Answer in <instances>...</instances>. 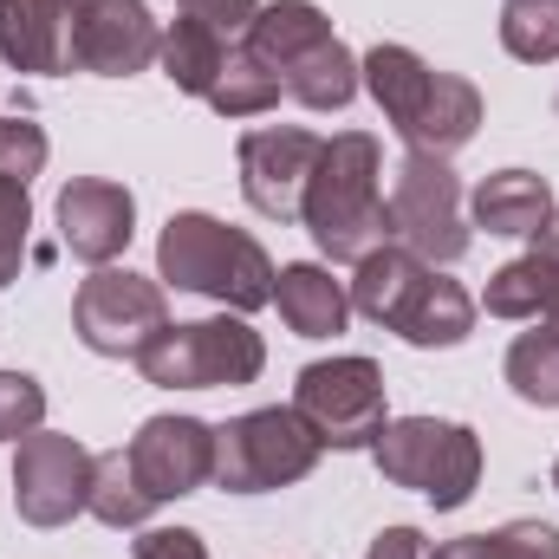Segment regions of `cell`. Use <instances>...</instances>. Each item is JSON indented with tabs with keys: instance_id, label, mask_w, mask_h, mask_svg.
I'll return each instance as SVG.
<instances>
[{
	"instance_id": "31",
	"label": "cell",
	"mask_w": 559,
	"mask_h": 559,
	"mask_svg": "<svg viewBox=\"0 0 559 559\" xmlns=\"http://www.w3.org/2000/svg\"><path fill=\"white\" fill-rule=\"evenodd\" d=\"M46 131L33 118H0V176L7 182H33L46 169Z\"/></svg>"
},
{
	"instance_id": "26",
	"label": "cell",
	"mask_w": 559,
	"mask_h": 559,
	"mask_svg": "<svg viewBox=\"0 0 559 559\" xmlns=\"http://www.w3.org/2000/svg\"><path fill=\"white\" fill-rule=\"evenodd\" d=\"M280 98V79L248 52V46H228V66H222V79L209 85V105L222 111V118H267Z\"/></svg>"
},
{
	"instance_id": "7",
	"label": "cell",
	"mask_w": 559,
	"mask_h": 559,
	"mask_svg": "<svg viewBox=\"0 0 559 559\" xmlns=\"http://www.w3.org/2000/svg\"><path fill=\"white\" fill-rule=\"evenodd\" d=\"M391 241H404L417 261L449 267L468 254V215H462V176L449 169V156L404 150L397 176H391Z\"/></svg>"
},
{
	"instance_id": "20",
	"label": "cell",
	"mask_w": 559,
	"mask_h": 559,
	"mask_svg": "<svg viewBox=\"0 0 559 559\" xmlns=\"http://www.w3.org/2000/svg\"><path fill=\"white\" fill-rule=\"evenodd\" d=\"M358 79H365V92L378 98V111L391 118V131L404 138V131H411V118L423 111V98H429L436 66L417 59L411 46H371V52L358 59Z\"/></svg>"
},
{
	"instance_id": "3",
	"label": "cell",
	"mask_w": 559,
	"mask_h": 559,
	"mask_svg": "<svg viewBox=\"0 0 559 559\" xmlns=\"http://www.w3.org/2000/svg\"><path fill=\"white\" fill-rule=\"evenodd\" d=\"M131 365L156 391H235L267 371V345L241 312H215V319L163 325Z\"/></svg>"
},
{
	"instance_id": "19",
	"label": "cell",
	"mask_w": 559,
	"mask_h": 559,
	"mask_svg": "<svg viewBox=\"0 0 559 559\" xmlns=\"http://www.w3.org/2000/svg\"><path fill=\"white\" fill-rule=\"evenodd\" d=\"M325 39H332V20H325L312 0H274V7H261V13L248 20V33H241V46H248L274 79L293 59H306L312 46H325Z\"/></svg>"
},
{
	"instance_id": "38",
	"label": "cell",
	"mask_w": 559,
	"mask_h": 559,
	"mask_svg": "<svg viewBox=\"0 0 559 559\" xmlns=\"http://www.w3.org/2000/svg\"><path fill=\"white\" fill-rule=\"evenodd\" d=\"M554 111H559V98H554Z\"/></svg>"
},
{
	"instance_id": "6",
	"label": "cell",
	"mask_w": 559,
	"mask_h": 559,
	"mask_svg": "<svg viewBox=\"0 0 559 559\" xmlns=\"http://www.w3.org/2000/svg\"><path fill=\"white\" fill-rule=\"evenodd\" d=\"M293 411L306 417V429L319 436V449H338V455H371V442L384 436L391 404H384V371L371 358H319L299 371L293 384Z\"/></svg>"
},
{
	"instance_id": "9",
	"label": "cell",
	"mask_w": 559,
	"mask_h": 559,
	"mask_svg": "<svg viewBox=\"0 0 559 559\" xmlns=\"http://www.w3.org/2000/svg\"><path fill=\"white\" fill-rule=\"evenodd\" d=\"M92 495V449L79 436L59 429H33L26 442H13V508L26 527H66L72 514H85Z\"/></svg>"
},
{
	"instance_id": "34",
	"label": "cell",
	"mask_w": 559,
	"mask_h": 559,
	"mask_svg": "<svg viewBox=\"0 0 559 559\" xmlns=\"http://www.w3.org/2000/svg\"><path fill=\"white\" fill-rule=\"evenodd\" d=\"M182 13H195V20H209L215 33H248V20L261 13V0H176Z\"/></svg>"
},
{
	"instance_id": "25",
	"label": "cell",
	"mask_w": 559,
	"mask_h": 559,
	"mask_svg": "<svg viewBox=\"0 0 559 559\" xmlns=\"http://www.w3.org/2000/svg\"><path fill=\"white\" fill-rule=\"evenodd\" d=\"M85 514L92 521H105V527H143L150 514H156V501L143 495L138 468H131V455L124 449H98L92 455V495H85Z\"/></svg>"
},
{
	"instance_id": "37",
	"label": "cell",
	"mask_w": 559,
	"mask_h": 559,
	"mask_svg": "<svg viewBox=\"0 0 559 559\" xmlns=\"http://www.w3.org/2000/svg\"><path fill=\"white\" fill-rule=\"evenodd\" d=\"M554 488H559V462H554Z\"/></svg>"
},
{
	"instance_id": "11",
	"label": "cell",
	"mask_w": 559,
	"mask_h": 559,
	"mask_svg": "<svg viewBox=\"0 0 559 559\" xmlns=\"http://www.w3.org/2000/svg\"><path fill=\"white\" fill-rule=\"evenodd\" d=\"M156 52H163V26L143 0H85L66 39V66L98 79H131L156 66Z\"/></svg>"
},
{
	"instance_id": "14",
	"label": "cell",
	"mask_w": 559,
	"mask_h": 559,
	"mask_svg": "<svg viewBox=\"0 0 559 559\" xmlns=\"http://www.w3.org/2000/svg\"><path fill=\"white\" fill-rule=\"evenodd\" d=\"M554 189H547V176H534V169H495V176H481V189H475V202H468V215H475V228H488V235H501V241H534L547 222H554Z\"/></svg>"
},
{
	"instance_id": "12",
	"label": "cell",
	"mask_w": 559,
	"mask_h": 559,
	"mask_svg": "<svg viewBox=\"0 0 559 559\" xmlns=\"http://www.w3.org/2000/svg\"><path fill=\"white\" fill-rule=\"evenodd\" d=\"M124 455H131L143 495L156 508L163 501H182V495H195V488L215 481V429L202 417H150L124 442Z\"/></svg>"
},
{
	"instance_id": "35",
	"label": "cell",
	"mask_w": 559,
	"mask_h": 559,
	"mask_svg": "<svg viewBox=\"0 0 559 559\" xmlns=\"http://www.w3.org/2000/svg\"><path fill=\"white\" fill-rule=\"evenodd\" d=\"M365 559H429V540H423L417 527H384Z\"/></svg>"
},
{
	"instance_id": "16",
	"label": "cell",
	"mask_w": 559,
	"mask_h": 559,
	"mask_svg": "<svg viewBox=\"0 0 559 559\" xmlns=\"http://www.w3.org/2000/svg\"><path fill=\"white\" fill-rule=\"evenodd\" d=\"M391 332H397L404 345H417V352H449V345H462V338L475 332V299H468L462 280H449V274L429 267Z\"/></svg>"
},
{
	"instance_id": "28",
	"label": "cell",
	"mask_w": 559,
	"mask_h": 559,
	"mask_svg": "<svg viewBox=\"0 0 559 559\" xmlns=\"http://www.w3.org/2000/svg\"><path fill=\"white\" fill-rule=\"evenodd\" d=\"M501 46L521 66H554L559 59V0H508L501 7Z\"/></svg>"
},
{
	"instance_id": "22",
	"label": "cell",
	"mask_w": 559,
	"mask_h": 559,
	"mask_svg": "<svg viewBox=\"0 0 559 559\" xmlns=\"http://www.w3.org/2000/svg\"><path fill=\"white\" fill-rule=\"evenodd\" d=\"M156 66H163V79H169L176 92L209 98V85H215V79H222V66H228V39H222L209 20L182 13V20H169V26H163V52H156Z\"/></svg>"
},
{
	"instance_id": "23",
	"label": "cell",
	"mask_w": 559,
	"mask_h": 559,
	"mask_svg": "<svg viewBox=\"0 0 559 559\" xmlns=\"http://www.w3.org/2000/svg\"><path fill=\"white\" fill-rule=\"evenodd\" d=\"M0 59L13 72H72L66 66V26L46 20L33 0H0Z\"/></svg>"
},
{
	"instance_id": "2",
	"label": "cell",
	"mask_w": 559,
	"mask_h": 559,
	"mask_svg": "<svg viewBox=\"0 0 559 559\" xmlns=\"http://www.w3.org/2000/svg\"><path fill=\"white\" fill-rule=\"evenodd\" d=\"M156 280L176 293H202L222 312H261L274 306V261L248 228H228L202 209H182L156 235Z\"/></svg>"
},
{
	"instance_id": "30",
	"label": "cell",
	"mask_w": 559,
	"mask_h": 559,
	"mask_svg": "<svg viewBox=\"0 0 559 559\" xmlns=\"http://www.w3.org/2000/svg\"><path fill=\"white\" fill-rule=\"evenodd\" d=\"M26 241H33V195H26V182H7L0 176V286L20 280Z\"/></svg>"
},
{
	"instance_id": "10",
	"label": "cell",
	"mask_w": 559,
	"mask_h": 559,
	"mask_svg": "<svg viewBox=\"0 0 559 559\" xmlns=\"http://www.w3.org/2000/svg\"><path fill=\"white\" fill-rule=\"evenodd\" d=\"M325 138L299 131V124H254L241 131V195L254 215L267 222H299V202H306V182H312V163H319Z\"/></svg>"
},
{
	"instance_id": "32",
	"label": "cell",
	"mask_w": 559,
	"mask_h": 559,
	"mask_svg": "<svg viewBox=\"0 0 559 559\" xmlns=\"http://www.w3.org/2000/svg\"><path fill=\"white\" fill-rule=\"evenodd\" d=\"M131 554L138 559H209V540L195 527H138Z\"/></svg>"
},
{
	"instance_id": "27",
	"label": "cell",
	"mask_w": 559,
	"mask_h": 559,
	"mask_svg": "<svg viewBox=\"0 0 559 559\" xmlns=\"http://www.w3.org/2000/svg\"><path fill=\"white\" fill-rule=\"evenodd\" d=\"M429 559H559V527L547 521H508L495 534H462L429 547Z\"/></svg>"
},
{
	"instance_id": "36",
	"label": "cell",
	"mask_w": 559,
	"mask_h": 559,
	"mask_svg": "<svg viewBox=\"0 0 559 559\" xmlns=\"http://www.w3.org/2000/svg\"><path fill=\"white\" fill-rule=\"evenodd\" d=\"M33 7H39L46 20H59V26H66V39H72V20H79V7H85V0H33Z\"/></svg>"
},
{
	"instance_id": "18",
	"label": "cell",
	"mask_w": 559,
	"mask_h": 559,
	"mask_svg": "<svg viewBox=\"0 0 559 559\" xmlns=\"http://www.w3.org/2000/svg\"><path fill=\"white\" fill-rule=\"evenodd\" d=\"M475 131H481V92L462 72H436L423 111L411 118V131H404V143L411 150H429V156H455Z\"/></svg>"
},
{
	"instance_id": "24",
	"label": "cell",
	"mask_w": 559,
	"mask_h": 559,
	"mask_svg": "<svg viewBox=\"0 0 559 559\" xmlns=\"http://www.w3.org/2000/svg\"><path fill=\"white\" fill-rule=\"evenodd\" d=\"M501 371H508V384H514L521 404L559 411V312L534 319V332H521V338L508 345Z\"/></svg>"
},
{
	"instance_id": "17",
	"label": "cell",
	"mask_w": 559,
	"mask_h": 559,
	"mask_svg": "<svg viewBox=\"0 0 559 559\" xmlns=\"http://www.w3.org/2000/svg\"><path fill=\"white\" fill-rule=\"evenodd\" d=\"M423 274H429V261H417L404 241L371 248V254L352 267V312L391 332V325H397V312L411 306V293L423 286Z\"/></svg>"
},
{
	"instance_id": "8",
	"label": "cell",
	"mask_w": 559,
	"mask_h": 559,
	"mask_svg": "<svg viewBox=\"0 0 559 559\" xmlns=\"http://www.w3.org/2000/svg\"><path fill=\"white\" fill-rule=\"evenodd\" d=\"M163 325H169L163 280H143L131 267H92V280L72 299V332L98 358H138Z\"/></svg>"
},
{
	"instance_id": "29",
	"label": "cell",
	"mask_w": 559,
	"mask_h": 559,
	"mask_svg": "<svg viewBox=\"0 0 559 559\" xmlns=\"http://www.w3.org/2000/svg\"><path fill=\"white\" fill-rule=\"evenodd\" d=\"M46 429V391L33 371H0V442H26Z\"/></svg>"
},
{
	"instance_id": "13",
	"label": "cell",
	"mask_w": 559,
	"mask_h": 559,
	"mask_svg": "<svg viewBox=\"0 0 559 559\" xmlns=\"http://www.w3.org/2000/svg\"><path fill=\"white\" fill-rule=\"evenodd\" d=\"M138 235V195L111 176H72L59 189V248L85 267H111Z\"/></svg>"
},
{
	"instance_id": "33",
	"label": "cell",
	"mask_w": 559,
	"mask_h": 559,
	"mask_svg": "<svg viewBox=\"0 0 559 559\" xmlns=\"http://www.w3.org/2000/svg\"><path fill=\"white\" fill-rule=\"evenodd\" d=\"M527 267H534V280H540V293H547V306L559 312V209H554V222L534 235V248L521 254Z\"/></svg>"
},
{
	"instance_id": "15",
	"label": "cell",
	"mask_w": 559,
	"mask_h": 559,
	"mask_svg": "<svg viewBox=\"0 0 559 559\" xmlns=\"http://www.w3.org/2000/svg\"><path fill=\"white\" fill-rule=\"evenodd\" d=\"M274 306L286 319L293 338H338L345 319H352V293L332 280V267L319 261H293L274 274Z\"/></svg>"
},
{
	"instance_id": "4",
	"label": "cell",
	"mask_w": 559,
	"mask_h": 559,
	"mask_svg": "<svg viewBox=\"0 0 559 559\" xmlns=\"http://www.w3.org/2000/svg\"><path fill=\"white\" fill-rule=\"evenodd\" d=\"M371 462L384 481L417 488L436 514H449L481 481V436L449 417H391L384 436L371 442Z\"/></svg>"
},
{
	"instance_id": "5",
	"label": "cell",
	"mask_w": 559,
	"mask_h": 559,
	"mask_svg": "<svg viewBox=\"0 0 559 559\" xmlns=\"http://www.w3.org/2000/svg\"><path fill=\"white\" fill-rule=\"evenodd\" d=\"M319 436L306 429V417L293 404L274 411H248V417L222 423L215 429V488L228 495H274L293 488L319 468Z\"/></svg>"
},
{
	"instance_id": "1",
	"label": "cell",
	"mask_w": 559,
	"mask_h": 559,
	"mask_svg": "<svg viewBox=\"0 0 559 559\" xmlns=\"http://www.w3.org/2000/svg\"><path fill=\"white\" fill-rule=\"evenodd\" d=\"M306 235L319 241L325 261L358 267L371 248L391 241V202H384V150L371 131H338L319 150L306 202H299Z\"/></svg>"
},
{
	"instance_id": "21",
	"label": "cell",
	"mask_w": 559,
	"mask_h": 559,
	"mask_svg": "<svg viewBox=\"0 0 559 559\" xmlns=\"http://www.w3.org/2000/svg\"><path fill=\"white\" fill-rule=\"evenodd\" d=\"M358 85H365V79H358V52H352L338 33L280 72V92H286L293 105H306V111H345V105L358 98Z\"/></svg>"
}]
</instances>
